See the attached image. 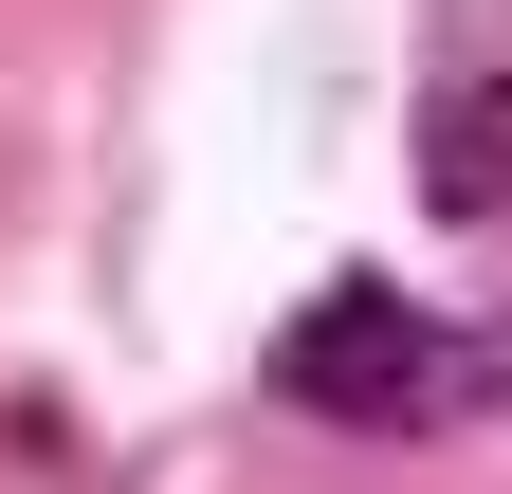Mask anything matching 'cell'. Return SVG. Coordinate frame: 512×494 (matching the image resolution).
<instances>
[{"mask_svg": "<svg viewBox=\"0 0 512 494\" xmlns=\"http://www.w3.org/2000/svg\"><path fill=\"white\" fill-rule=\"evenodd\" d=\"M275 403H293V421H348V440H439V421L512 403V330H439L421 293L330 275V293L275 330Z\"/></svg>", "mask_w": 512, "mask_h": 494, "instance_id": "6da1fadb", "label": "cell"}, {"mask_svg": "<svg viewBox=\"0 0 512 494\" xmlns=\"http://www.w3.org/2000/svg\"><path fill=\"white\" fill-rule=\"evenodd\" d=\"M421 202H439V220H494V202H512V74H494V92H439V129H421Z\"/></svg>", "mask_w": 512, "mask_h": 494, "instance_id": "7a4b0ae2", "label": "cell"}]
</instances>
